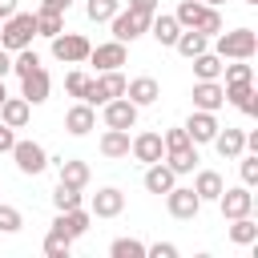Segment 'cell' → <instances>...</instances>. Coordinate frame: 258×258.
<instances>
[{"instance_id": "cell-9", "label": "cell", "mask_w": 258, "mask_h": 258, "mask_svg": "<svg viewBox=\"0 0 258 258\" xmlns=\"http://www.w3.org/2000/svg\"><path fill=\"white\" fill-rule=\"evenodd\" d=\"M218 210H222L226 222H230V218H246V214H254V194H250V185L222 189V194H218Z\"/></svg>"}, {"instance_id": "cell-5", "label": "cell", "mask_w": 258, "mask_h": 258, "mask_svg": "<svg viewBox=\"0 0 258 258\" xmlns=\"http://www.w3.org/2000/svg\"><path fill=\"white\" fill-rule=\"evenodd\" d=\"M89 36H81V32H56L52 36V56L56 60H64V64H85L89 60Z\"/></svg>"}, {"instance_id": "cell-24", "label": "cell", "mask_w": 258, "mask_h": 258, "mask_svg": "<svg viewBox=\"0 0 258 258\" xmlns=\"http://www.w3.org/2000/svg\"><path fill=\"white\" fill-rule=\"evenodd\" d=\"M173 185H177V173H173L165 161L145 165V189H149V194H169Z\"/></svg>"}, {"instance_id": "cell-16", "label": "cell", "mask_w": 258, "mask_h": 258, "mask_svg": "<svg viewBox=\"0 0 258 258\" xmlns=\"http://www.w3.org/2000/svg\"><path fill=\"white\" fill-rule=\"evenodd\" d=\"M226 161H238V153H246V129H234V125H218V133H214V141H210Z\"/></svg>"}, {"instance_id": "cell-10", "label": "cell", "mask_w": 258, "mask_h": 258, "mask_svg": "<svg viewBox=\"0 0 258 258\" xmlns=\"http://www.w3.org/2000/svg\"><path fill=\"white\" fill-rule=\"evenodd\" d=\"M129 153H133V161L153 165V161H161V157H165V141H161V133L145 129V133H137V137L129 141Z\"/></svg>"}, {"instance_id": "cell-32", "label": "cell", "mask_w": 258, "mask_h": 258, "mask_svg": "<svg viewBox=\"0 0 258 258\" xmlns=\"http://www.w3.org/2000/svg\"><path fill=\"white\" fill-rule=\"evenodd\" d=\"M206 8H210V4H202V0H181L177 12H173V20H177L181 28H198V20L206 16Z\"/></svg>"}, {"instance_id": "cell-19", "label": "cell", "mask_w": 258, "mask_h": 258, "mask_svg": "<svg viewBox=\"0 0 258 258\" xmlns=\"http://www.w3.org/2000/svg\"><path fill=\"white\" fill-rule=\"evenodd\" d=\"M177 32H181V24L173 20V12H153L149 16V36L157 40V44H165V48H173V40H177Z\"/></svg>"}, {"instance_id": "cell-3", "label": "cell", "mask_w": 258, "mask_h": 258, "mask_svg": "<svg viewBox=\"0 0 258 258\" xmlns=\"http://www.w3.org/2000/svg\"><path fill=\"white\" fill-rule=\"evenodd\" d=\"M125 93V73L121 69H109V73H97L93 77V85H89V93H85V105H105V101H113V97H121Z\"/></svg>"}, {"instance_id": "cell-7", "label": "cell", "mask_w": 258, "mask_h": 258, "mask_svg": "<svg viewBox=\"0 0 258 258\" xmlns=\"http://www.w3.org/2000/svg\"><path fill=\"white\" fill-rule=\"evenodd\" d=\"M101 113H105V129H133L141 109H137V105H133V101L121 93V97L105 101V105H101Z\"/></svg>"}, {"instance_id": "cell-29", "label": "cell", "mask_w": 258, "mask_h": 258, "mask_svg": "<svg viewBox=\"0 0 258 258\" xmlns=\"http://www.w3.org/2000/svg\"><path fill=\"white\" fill-rule=\"evenodd\" d=\"M173 48L189 60V56H198V52H206V48H210V36H202L198 28H181V32H177V40H173Z\"/></svg>"}, {"instance_id": "cell-22", "label": "cell", "mask_w": 258, "mask_h": 258, "mask_svg": "<svg viewBox=\"0 0 258 258\" xmlns=\"http://www.w3.org/2000/svg\"><path fill=\"white\" fill-rule=\"evenodd\" d=\"M56 173H60L64 185H77V189H85L89 177H93L89 161H81V157H60V161H56Z\"/></svg>"}, {"instance_id": "cell-49", "label": "cell", "mask_w": 258, "mask_h": 258, "mask_svg": "<svg viewBox=\"0 0 258 258\" xmlns=\"http://www.w3.org/2000/svg\"><path fill=\"white\" fill-rule=\"evenodd\" d=\"M16 12V0H0V20H8Z\"/></svg>"}, {"instance_id": "cell-6", "label": "cell", "mask_w": 258, "mask_h": 258, "mask_svg": "<svg viewBox=\"0 0 258 258\" xmlns=\"http://www.w3.org/2000/svg\"><path fill=\"white\" fill-rule=\"evenodd\" d=\"M109 24H113V40H121V44H133L137 36L149 32V16H141L133 8H117V16Z\"/></svg>"}, {"instance_id": "cell-39", "label": "cell", "mask_w": 258, "mask_h": 258, "mask_svg": "<svg viewBox=\"0 0 258 258\" xmlns=\"http://www.w3.org/2000/svg\"><path fill=\"white\" fill-rule=\"evenodd\" d=\"M32 69H40V56L32 52V44L20 48V52H12V73H16V77H24V73H32Z\"/></svg>"}, {"instance_id": "cell-25", "label": "cell", "mask_w": 258, "mask_h": 258, "mask_svg": "<svg viewBox=\"0 0 258 258\" xmlns=\"http://www.w3.org/2000/svg\"><path fill=\"white\" fill-rule=\"evenodd\" d=\"M129 129H105L101 133V153L109 157V161H121V157H129Z\"/></svg>"}, {"instance_id": "cell-52", "label": "cell", "mask_w": 258, "mask_h": 258, "mask_svg": "<svg viewBox=\"0 0 258 258\" xmlns=\"http://www.w3.org/2000/svg\"><path fill=\"white\" fill-rule=\"evenodd\" d=\"M242 4H250V8H254V4H258V0H242Z\"/></svg>"}, {"instance_id": "cell-43", "label": "cell", "mask_w": 258, "mask_h": 258, "mask_svg": "<svg viewBox=\"0 0 258 258\" xmlns=\"http://www.w3.org/2000/svg\"><path fill=\"white\" fill-rule=\"evenodd\" d=\"M161 141H165V149H177V145H189V133H185V125H177V129H165Z\"/></svg>"}, {"instance_id": "cell-42", "label": "cell", "mask_w": 258, "mask_h": 258, "mask_svg": "<svg viewBox=\"0 0 258 258\" xmlns=\"http://www.w3.org/2000/svg\"><path fill=\"white\" fill-rule=\"evenodd\" d=\"M238 169H242V185H258V153H238Z\"/></svg>"}, {"instance_id": "cell-46", "label": "cell", "mask_w": 258, "mask_h": 258, "mask_svg": "<svg viewBox=\"0 0 258 258\" xmlns=\"http://www.w3.org/2000/svg\"><path fill=\"white\" fill-rule=\"evenodd\" d=\"M129 8H133V12H141V16H153V12L161 8V0H129Z\"/></svg>"}, {"instance_id": "cell-12", "label": "cell", "mask_w": 258, "mask_h": 258, "mask_svg": "<svg viewBox=\"0 0 258 258\" xmlns=\"http://www.w3.org/2000/svg\"><path fill=\"white\" fill-rule=\"evenodd\" d=\"M48 93H52V77L44 73V64L20 77V97H24L28 105H44V101H48Z\"/></svg>"}, {"instance_id": "cell-13", "label": "cell", "mask_w": 258, "mask_h": 258, "mask_svg": "<svg viewBox=\"0 0 258 258\" xmlns=\"http://www.w3.org/2000/svg\"><path fill=\"white\" fill-rule=\"evenodd\" d=\"M226 101L242 113V117H258V93H254V81H234V85H222Z\"/></svg>"}, {"instance_id": "cell-15", "label": "cell", "mask_w": 258, "mask_h": 258, "mask_svg": "<svg viewBox=\"0 0 258 258\" xmlns=\"http://www.w3.org/2000/svg\"><path fill=\"white\" fill-rule=\"evenodd\" d=\"M185 133L194 145H210L214 133H218V113H206V109H194L189 121H185Z\"/></svg>"}, {"instance_id": "cell-1", "label": "cell", "mask_w": 258, "mask_h": 258, "mask_svg": "<svg viewBox=\"0 0 258 258\" xmlns=\"http://www.w3.org/2000/svg\"><path fill=\"white\" fill-rule=\"evenodd\" d=\"M32 36H36V16H32V12H20V8H16L8 20H0V48L20 52V48L32 44Z\"/></svg>"}, {"instance_id": "cell-8", "label": "cell", "mask_w": 258, "mask_h": 258, "mask_svg": "<svg viewBox=\"0 0 258 258\" xmlns=\"http://www.w3.org/2000/svg\"><path fill=\"white\" fill-rule=\"evenodd\" d=\"M165 210H169L177 222H189V218H198L202 198L194 194V185H173V189L165 194Z\"/></svg>"}, {"instance_id": "cell-11", "label": "cell", "mask_w": 258, "mask_h": 258, "mask_svg": "<svg viewBox=\"0 0 258 258\" xmlns=\"http://www.w3.org/2000/svg\"><path fill=\"white\" fill-rule=\"evenodd\" d=\"M89 222H93V214L85 210V206H77V210H56V218H52V230H60L64 238H85L89 234Z\"/></svg>"}, {"instance_id": "cell-18", "label": "cell", "mask_w": 258, "mask_h": 258, "mask_svg": "<svg viewBox=\"0 0 258 258\" xmlns=\"http://www.w3.org/2000/svg\"><path fill=\"white\" fill-rule=\"evenodd\" d=\"M64 129H69L73 137L93 133V129H97V109H93V105H85V101H77V105L64 113Z\"/></svg>"}, {"instance_id": "cell-14", "label": "cell", "mask_w": 258, "mask_h": 258, "mask_svg": "<svg viewBox=\"0 0 258 258\" xmlns=\"http://www.w3.org/2000/svg\"><path fill=\"white\" fill-rule=\"evenodd\" d=\"M89 60L97 64V73H109V69H121V64L129 60V52H125L121 40H105V44L89 48Z\"/></svg>"}, {"instance_id": "cell-36", "label": "cell", "mask_w": 258, "mask_h": 258, "mask_svg": "<svg viewBox=\"0 0 258 258\" xmlns=\"http://www.w3.org/2000/svg\"><path fill=\"white\" fill-rule=\"evenodd\" d=\"M69 250H73V238H64L60 230H48L44 234V254L48 258H69Z\"/></svg>"}, {"instance_id": "cell-34", "label": "cell", "mask_w": 258, "mask_h": 258, "mask_svg": "<svg viewBox=\"0 0 258 258\" xmlns=\"http://www.w3.org/2000/svg\"><path fill=\"white\" fill-rule=\"evenodd\" d=\"M89 85H93V77H89L85 69H69V73H64V93H69V97H77V101H85V93H89Z\"/></svg>"}, {"instance_id": "cell-41", "label": "cell", "mask_w": 258, "mask_h": 258, "mask_svg": "<svg viewBox=\"0 0 258 258\" xmlns=\"http://www.w3.org/2000/svg\"><path fill=\"white\" fill-rule=\"evenodd\" d=\"M222 28H226V24H222V12H218V8H206V16L198 20V32H202V36H218Z\"/></svg>"}, {"instance_id": "cell-4", "label": "cell", "mask_w": 258, "mask_h": 258, "mask_svg": "<svg viewBox=\"0 0 258 258\" xmlns=\"http://www.w3.org/2000/svg\"><path fill=\"white\" fill-rule=\"evenodd\" d=\"M12 161H16V169L24 173V177H36V173H44L48 169V153H44V145L40 141H16L12 145Z\"/></svg>"}, {"instance_id": "cell-40", "label": "cell", "mask_w": 258, "mask_h": 258, "mask_svg": "<svg viewBox=\"0 0 258 258\" xmlns=\"http://www.w3.org/2000/svg\"><path fill=\"white\" fill-rule=\"evenodd\" d=\"M24 226V214L16 210V206H8V202H0V234H16Z\"/></svg>"}, {"instance_id": "cell-26", "label": "cell", "mask_w": 258, "mask_h": 258, "mask_svg": "<svg viewBox=\"0 0 258 258\" xmlns=\"http://www.w3.org/2000/svg\"><path fill=\"white\" fill-rule=\"evenodd\" d=\"M28 117H32V105H28L24 97H4V105H0V121H4V125L24 129V125H28Z\"/></svg>"}, {"instance_id": "cell-27", "label": "cell", "mask_w": 258, "mask_h": 258, "mask_svg": "<svg viewBox=\"0 0 258 258\" xmlns=\"http://www.w3.org/2000/svg\"><path fill=\"white\" fill-rule=\"evenodd\" d=\"M222 189H226V181H222L218 169H198V177H194V194H198L202 202H218Z\"/></svg>"}, {"instance_id": "cell-45", "label": "cell", "mask_w": 258, "mask_h": 258, "mask_svg": "<svg viewBox=\"0 0 258 258\" xmlns=\"http://www.w3.org/2000/svg\"><path fill=\"white\" fill-rule=\"evenodd\" d=\"M12 145H16V129L0 121V153H12Z\"/></svg>"}, {"instance_id": "cell-2", "label": "cell", "mask_w": 258, "mask_h": 258, "mask_svg": "<svg viewBox=\"0 0 258 258\" xmlns=\"http://www.w3.org/2000/svg\"><path fill=\"white\" fill-rule=\"evenodd\" d=\"M214 52L222 60H250L258 52V32L254 28H234V32H218L214 36Z\"/></svg>"}, {"instance_id": "cell-20", "label": "cell", "mask_w": 258, "mask_h": 258, "mask_svg": "<svg viewBox=\"0 0 258 258\" xmlns=\"http://www.w3.org/2000/svg\"><path fill=\"white\" fill-rule=\"evenodd\" d=\"M125 97H129L137 109H145V105H153V101L161 97V85H157L153 77H133V81H125Z\"/></svg>"}, {"instance_id": "cell-50", "label": "cell", "mask_w": 258, "mask_h": 258, "mask_svg": "<svg viewBox=\"0 0 258 258\" xmlns=\"http://www.w3.org/2000/svg\"><path fill=\"white\" fill-rule=\"evenodd\" d=\"M4 97H8V89H4V81H0V105H4Z\"/></svg>"}, {"instance_id": "cell-35", "label": "cell", "mask_w": 258, "mask_h": 258, "mask_svg": "<svg viewBox=\"0 0 258 258\" xmlns=\"http://www.w3.org/2000/svg\"><path fill=\"white\" fill-rule=\"evenodd\" d=\"M85 198H81V189L77 185H64V181H56V189H52V206L56 210H77Z\"/></svg>"}, {"instance_id": "cell-44", "label": "cell", "mask_w": 258, "mask_h": 258, "mask_svg": "<svg viewBox=\"0 0 258 258\" xmlns=\"http://www.w3.org/2000/svg\"><path fill=\"white\" fill-rule=\"evenodd\" d=\"M145 258H177V246L173 242H153V246H145Z\"/></svg>"}, {"instance_id": "cell-21", "label": "cell", "mask_w": 258, "mask_h": 258, "mask_svg": "<svg viewBox=\"0 0 258 258\" xmlns=\"http://www.w3.org/2000/svg\"><path fill=\"white\" fill-rule=\"evenodd\" d=\"M226 105V93H222V81H198L194 85V109H206V113H218Z\"/></svg>"}, {"instance_id": "cell-48", "label": "cell", "mask_w": 258, "mask_h": 258, "mask_svg": "<svg viewBox=\"0 0 258 258\" xmlns=\"http://www.w3.org/2000/svg\"><path fill=\"white\" fill-rule=\"evenodd\" d=\"M40 8H52V12H69V8H73V0H44Z\"/></svg>"}, {"instance_id": "cell-47", "label": "cell", "mask_w": 258, "mask_h": 258, "mask_svg": "<svg viewBox=\"0 0 258 258\" xmlns=\"http://www.w3.org/2000/svg\"><path fill=\"white\" fill-rule=\"evenodd\" d=\"M8 73H12V52H8V48H0V81H4Z\"/></svg>"}, {"instance_id": "cell-51", "label": "cell", "mask_w": 258, "mask_h": 258, "mask_svg": "<svg viewBox=\"0 0 258 258\" xmlns=\"http://www.w3.org/2000/svg\"><path fill=\"white\" fill-rule=\"evenodd\" d=\"M202 4H210V8H218V4H226V0H202Z\"/></svg>"}, {"instance_id": "cell-28", "label": "cell", "mask_w": 258, "mask_h": 258, "mask_svg": "<svg viewBox=\"0 0 258 258\" xmlns=\"http://www.w3.org/2000/svg\"><path fill=\"white\" fill-rule=\"evenodd\" d=\"M230 242L234 246H258V222L246 214V218H230Z\"/></svg>"}, {"instance_id": "cell-23", "label": "cell", "mask_w": 258, "mask_h": 258, "mask_svg": "<svg viewBox=\"0 0 258 258\" xmlns=\"http://www.w3.org/2000/svg\"><path fill=\"white\" fill-rule=\"evenodd\" d=\"M161 161H165V165H169V169H173L177 177H181V173H194V169H198V145L189 141V145L165 149V157H161Z\"/></svg>"}, {"instance_id": "cell-33", "label": "cell", "mask_w": 258, "mask_h": 258, "mask_svg": "<svg viewBox=\"0 0 258 258\" xmlns=\"http://www.w3.org/2000/svg\"><path fill=\"white\" fill-rule=\"evenodd\" d=\"M117 8H121V0H89V4H85V16H89L93 24H109V20L117 16Z\"/></svg>"}, {"instance_id": "cell-17", "label": "cell", "mask_w": 258, "mask_h": 258, "mask_svg": "<svg viewBox=\"0 0 258 258\" xmlns=\"http://www.w3.org/2000/svg\"><path fill=\"white\" fill-rule=\"evenodd\" d=\"M121 210H125V194H121L117 185L97 189V194H93V202H89V214H97V218H117Z\"/></svg>"}, {"instance_id": "cell-37", "label": "cell", "mask_w": 258, "mask_h": 258, "mask_svg": "<svg viewBox=\"0 0 258 258\" xmlns=\"http://www.w3.org/2000/svg\"><path fill=\"white\" fill-rule=\"evenodd\" d=\"M109 254L113 258H145V242H137V238H113Z\"/></svg>"}, {"instance_id": "cell-30", "label": "cell", "mask_w": 258, "mask_h": 258, "mask_svg": "<svg viewBox=\"0 0 258 258\" xmlns=\"http://www.w3.org/2000/svg\"><path fill=\"white\" fill-rule=\"evenodd\" d=\"M189 60H194V77H198V81H218V77H222V56H218V52L206 48V52H198V56H189Z\"/></svg>"}, {"instance_id": "cell-38", "label": "cell", "mask_w": 258, "mask_h": 258, "mask_svg": "<svg viewBox=\"0 0 258 258\" xmlns=\"http://www.w3.org/2000/svg\"><path fill=\"white\" fill-rule=\"evenodd\" d=\"M222 77H226V85H234V81H254V64L250 60H222Z\"/></svg>"}, {"instance_id": "cell-31", "label": "cell", "mask_w": 258, "mask_h": 258, "mask_svg": "<svg viewBox=\"0 0 258 258\" xmlns=\"http://www.w3.org/2000/svg\"><path fill=\"white\" fill-rule=\"evenodd\" d=\"M36 16V36H56V32H64V12H52V8H36L32 12Z\"/></svg>"}]
</instances>
